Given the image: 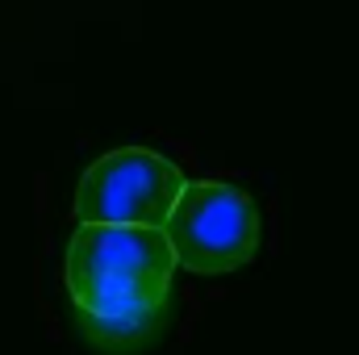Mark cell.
<instances>
[{"instance_id":"obj_1","label":"cell","mask_w":359,"mask_h":355,"mask_svg":"<svg viewBox=\"0 0 359 355\" xmlns=\"http://www.w3.org/2000/svg\"><path fill=\"white\" fill-rule=\"evenodd\" d=\"M176 267L159 226L76 222L63 260V284L80 326L96 343L130 347L163 326Z\"/></svg>"},{"instance_id":"obj_2","label":"cell","mask_w":359,"mask_h":355,"mask_svg":"<svg viewBox=\"0 0 359 355\" xmlns=\"http://www.w3.org/2000/svg\"><path fill=\"white\" fill-rule=\"evenodd\" d=\"M259 205L251 192L226 180H184L176 205L163 222V239L180 267L217 276L251 264L259 251Z\"/></svg>"},{"instance_id":"obj_3","label":"cell","mask_w":359,"mask_h":355,"mask_svg":"<svg viewBox=\"0 0 359 355\" xmlns=\"http://www.w3.org/2000/svg\"><path fill=\"white\" fill-rule=\"evenodd\" d=\"M184 172L159 151L121 147L109 151L80 176L76 188V222L104 226H159L176 205Z\"/></svg>"}]
</instances>
